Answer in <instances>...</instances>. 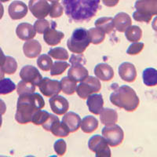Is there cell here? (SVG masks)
Here are the masks:
<instances>
[{"mask_svg": "<svg viewBox=\"0 0 157 157\" xmlns=\"http://www.w3.org/2000/svg\"><path fill=\"white\" fill-rule=\"evenodd\" d=\"M100 3L101 0H62L65 14L75 23L90 21L101 10Z\"/></svg>", "mask_w": 157, "mask_h": 157, "instance_id": "1", "label": "cell"}, {"mask_svg": "<svg viewBox=\"0 0 157 157\" xmlns=\"http://www.w3.org/2000/svg\"><path fill=\"white\" fill-rule=\"evenodd\" d=\"M45 101L38 93L20 95L17 103L15 120L20 124H26L32 122V118L36 112L43 109Z\"/></svg>", "mask_w": 157, "mask_h": 157, "instance_id": "2", "label": "cell"}, {"mask_svg": "<svg viewBox=\"0 0 157 157\" xmlns=\"http://www.w3.org/2000/svg\"><path fill=\"white\" fill-rule=\"evenodd\" d=\"M116 85V88L112 86L113 92L110 95L111 103L127 112L135 111L139 106L140 100L134 90L127 85L121 86Z\"/></svg>", "mask_w": 157, "mask_h": 157, "instance_id": "3", "label": "cell"}, {"mask_svg": "<svg viewBox=\"0 0 157 157\" xmlns=\"http://www.w3.org/2000/svg\"><path fill=\"white\" fill-rule=\"evenodd\" d=\"M90 43L87 30L80 28L73 31L71 36L67 41V47L73 54H81L89 47Z\"/></svg>", "mask_w": 157, "mask_h": 157, "instance_id": "4", "label": "cell"}, {"mask_svg": "<svg viewBox=\"0 0 157 157\" xmlns=\"http://www.w3.org/2000/svg\"><path fill=\"white\" fill-rule=\"evenodd\" d=\"M101 89V83L99 78L94 76H87L77 86L76 93L79 98L86 99L90 94L97 93Z\"/></svg>", "mask_w": 157, "mask_h": 157, "instance_id": "5", "label": "cell"}, {"mask_svg": "<svg viewBox=\"0 0 157 157\" xmlns=\"http://www.w3.org/2000/svg\"><path fill=\"white\" fill-rule=\"evenodd\" d=\"M90 150L95 152L97 157H111L112 153L109 145L103 136L94 135L88 141Z\"/></svg>", "mask_w": 157, "mask_h": 157, "instance_id": "6", "label": "cell"}, {"mask_svg": "<svg viewBox=\"0 0 157 157\" xmlns=\"http://www.w3.org/2000/svg\"><path fill=\"white\" fill-rule=\"evenodd\" d=\"M102 135L111 147H116L121 145L124 138V132L120 126H106L102 129Z\"/></svg>", "mask_w": 157, "mask_h": 157, "instance_id": "7", "label": "cell"}, {"mask_svg": "<svg viewBox=\"0 0 157 157\" xmlns=\"http://www.w3.org/2000/svg\"><path fill=\"white\" fill-rule=\"evenodd\" d=\"M38 86L40 92L47 98L57 95L61 90V83L58 80H53L47 77L42 78Z\"/></svg>", "mask_w": 157, "mask_h": 157, "instance_id": "8", "label": "cell"}, {"mask_svg": "<svg viewBox=\"0 0 157 157\" xmlns=\"http://www.w3.org/2000/svg\"><path fill=\"white\" fill-rule=\"evenodd\" d=\"M29 6L32 15L38 19H44L50 13V5L47 0H30Z\"/></svg>", "mask_w": 157, "mask_h": 157, "instance_id": "9", "label": "cell"}, {"mask_svg": "<svg viewBox=\"0 0 157 157\" xmlns=\"http://www.w3.org/2000/svg\"><path fill=\"white\" fill-rule=\"evenodd\" d=\"M20 77L22 80L30 82L35 86H38L39 82L42 80V75L36 67L32 65L24 66L20 71Z\"/></svg>", "mask_w": 157, "mask_h": 157, "instance_id": "10", "label": "cell"}, {"mask_svg": "<svg viewBox=\"0 0 157 157\" xmlns=\"http://www.w3.org/2000/svg\"><path fill=\"white\" fill-rule=\"evenodd\" d=\"M50 27L43 33V39L45 43L49 46H56L61 43V41L64 39V34L60 31L56 30L57 24L54 21H50Z\"/></svg>", "mask_w": 157, "mask_h": 157, "instance_id": "11", "label": "cell"}, {"mask_svg": "<svg viewBox=\"0 0 157 157\" xmlns=\"http://www.w3.org/2000/svg\"><path fill=\"white\" fill-rule=\"evenodd\" d=\"M51 110L56 115H64L68 112L69 109V104L66 98L60 95H55L50 98L49 100Z\"/></svg>", "mask_w": 157, "mask_h": 157, "instance_id": "12", "label": "cell"}, {"mask_svg": "<svg viewBox=\"0 0 157 157\" xmlns=\"http://www.w3.org/2000/svg\"><path fill=\"white\" fill-rule=\"evenodd\" d=\"M119 75L123 81L133 82L137 78V70L134 64L130 62H123L119 66Z\"/></svg>", "mask_w": 157, "mask_h": 157, "instance_id": "13", "label": "cell"}, {"mask_svg": "<svg viewBox=\"0 0 157 157\" xmlns=\"http://www.w3.org/2000/svg\"><path fill=\"white\" fill-rule=\"evenodd\" d=\"M134 7L137 11L145 14L152 17L157 15V0H137Z\"/></svg>", "mask_w": 157, "mask_h": 157, "instance_id": "14", "label": "cell"}, {"mask_svg": "<svg viewBox=\"0 0 157 157\" xmlns=\"http://www.w3.org/2000/svg\"><path fill=\"white\" fill-rule=\"evenodd\" d=\"M8 12L11 19H22L27 15L28 6L21 1H13L9 6Z\"/></svg>", "mask_w": 157, "mask_h": 157, "instance_id": "15", "label": "cell"}, {"mask_svg": "<svg viewBox=\"0 0 157 157\" xmlns=\"http://www.w3.org/2000/svg\"><path fill=\"white\" fill-rule=\"evenodd\" d=\"M87 76H89L88 70L82 64H71L68 72V77L75 82H82Z\"/></svg>", "mask_w": 157, "mask_h": 157, "instance_id": "16", "label": "cell"}, {"mask_svg": "<svg viewBox=\"0 0 157 157\" xmlns=\"http://www.w3.org/2000/svg\"><path fill=\"white\" fill-rule=\"evenodd\" d=\"M16 34L20 39L23 41H28L32 39L36 36V32L34 26L29 23H21L16 29Z\"/></svg>", "mask_w": 157, "mask_h": 157, "instance_id": "17", "label": "cell"}, {"mask_svg": "<svg viewBox=\"0 0 157 157\" xmlns=\"http://www.w3.org/2000/svg\"><path fill=\"white\" fill-rule=\"evenodd\" d=\"M81 118L76 113L73 112H69L66 113L65 115L63 116L62 122L64 125L66 126L69 130L70 133H73L77 131L79 129V127L81 125Z\"/></svg>", "mask_w": 157, "mask_h": 157, "instance_id": "18", "label": "cell"}, {"mask_svg": "<svg viewBox=\"0 0 157 157\" xmlns=\"http://www.w3.org/2000/svg\"><path fill=\"white\" fill-rule=\"evenodd\" d=\"M94 74L97 78L105 82L112 80L114 77L113 68L105 63L97 64L94 68Z\"/></svg>", "mask_w": 157, "mask_h": 157, "instance_id": "19", "label": "cell"}, {"mask_svg": "<svg viewBox=\"0 0 157 157\" xmlns=\"http://www.w3.org/2000/svg\"><path fill=\"white\" fill-rule=\"evenodd\" d=\"M86 105L91 113L94 115L100 114L104 106V100L102 95L101 94H90L87 98Z\"/></svg>", "mask_w": 157, "mask_h": 157, "instance_id": "20", "label": "cell"}, {"mask_svg": "<svg viewBox=\"0 0 157 157\" xmlns=\"http://www.w3.org/2000/svg\"><path fill=\"white\" fill-rule=\"evenodd\" d=\"M42 46L37 40H28L23 46V52L29 58H36L41 54Z\"/></svg>", "mask_w": 157, "mask_h": 157, "instance_id": "21", "label": "cell"}, {"mask_svg": "<svg viewBox=\"0 0 157 157\" xmlns=\"http://www.w3.org/2000/svg\"><path fill=\"white\" fill-rule=\"evenodd\" d=\"M113 21H114L115 28L120 32H124L132 25V21L130 17L127 13L123 12L117 13L113 18Z\"/></svg>", "mask_w": 157, "mask_h": 157, "instance_id": "22", "label": "cell"}, {"mask_svg": "<svg viewBox=\"0 0 157 157\" xmlns=\"http://www.w3.org/2000/svg\"><path fill=\"white\" fill-rule=\"evenodd\" d=\"M100 120L105 126L116 124L118 121L117 112L112 109H103L100 113Z\"/></svg>", "mask_w": 157, "mask_h": 157, "instance_id": "23", "label": "cell"}, {"mask_svg": "<svg viewBox=\"0 0 157 157\" xmlns=\"http://www.w3.org/2000/svg\"><path fill=\"white\" fill-rule=\"evenodd\" d=\"M95 26L105 34H111L114 32L115 26L113 17H104L98 18L95 21Z\"/></svg>", "mask_w": 157, "mask_h": 157, "instance_id": "24", "label": "cell"}, {"mask_svg": "<svg viewBox=\"0 0 157 157\" xmlns=\"http://www.w3.org/2000/svg\"><path fill=\"white\" fill-rule=\"evenodd\" d=\"M81 129L84 133L90 134L98 129V121L96 118L92 116H87L81 121Z\"/></svg>", "mask_w": 157, "mask_h": 157, "instance_id": "25", "label": "cell"}, {"mask_svg": "<svg viewBox=\"0 0 157 157\" xmlns=\"http://www.w3.org/2000/svg\"><path fill=\"white\" fill-rule=\"evenodd\" d=\"M143 82L147 86H157V70L154 68H147L142 72Z\"/></svg>", "mask_w": 157, "mask_h": 157, "instance_id": "26", "label": "cell"}, {"mask_svg": "<svg viewBox=\"0 0 157 157\" xmlns=\"http://www.w3.org/2000/svg\"><path fill=\"white\" fill-rule=\"evenodd\" d=\"M50 131H51V133L54 134V135L61 137H68V134H69L70 133L68 127L64 125L62 122L61 123L58 118H57V120L54 121V123H53V125L50 127Z\"/></svg>", "mask_w": 157, "mask_h": 157, "instance_id": "27", "label": "cell"}, {"mask_svg": "<svg viewBox=\"0 0 157 157\" xmlns=\"http://www.w3.org/2000/svg\"><path fill=\"white\" fill-rule=\"evenodd\" d=\"M125 36L127 40L131 43L138 42L142 37V30L139 26L131 25L125 31Z\"/></svg>", "mask_w": 157, "mask_h": 157, "instance_id": "28", "label": "cell"}, {"mask_svg": "<svg viewBox=\"0 0 157 157\" xmlns=\"http://www.w3.org/2000/svg\"><path fill=\"white\" fill-rule=\"evenodd\" d=\"M60 83H61V90L65 94L72 95L76 91V82L72 80L69 77H64V78H62Z\"/></svg>", "mask_w": 157, "mask_h": 157, "instance_id": "29", "label": "cell"}, {"mask_svg": "<svg viewBox=\"0 0 157 157\" xmlns=\"http://www.w3.org/2000/svg\"><path fill=\"white\" fill-rule=\"evenodd\" d=\"M87 32L90 41L93 44H100L105 39V33H104L101 30L98 28H91L89 30H87Z\"/></svg>", "mask_w": 157, "mask_h": 157, "instance_id": "30", "label": "cell"}, {"mask_svg": "<svg viewBox=\"0 0 157 157\" xmlns=\"http://www.w3.org/2000/svg\"><path fill=\"white\" fill-rule=\"evenodd\" d=\"M1 68L5 73L8 75H13L16 72L17 69V63L13 57L10 56H6L5 62Z\"/></svg>", "mask_w": 157, "mask_h": 157, "instance_id": "31", "label": "cell"}, {"mask_svg": "<svg viewBox=\"0 0 157 157\" xmlns=\"http://www.w3.org/2000/svg\"><path fill=\"white\" fill-rule=\"evenodd\" d=\"M16 85L10 78H4L0 80V94L6 95L16 90Z\"/></svg>", "mask_w": 157, "mask_h": 157, "instance_id": "32", "label": "cell"}, {"mask_svg": "<svg viewBox=\"0 0 157 157\" xmlns=\"http://www.w3.org/2000/svg\"><path fill=\"white\" fill-rule=\"evenodd\" d=\"M36 91V86L30 82H25V81L21 80L18 82L17 86V92L18 95L22 94H29L34 93Z\"/></svg>", "mask_w": 157, "mask_h": 157, "instance_id": "33", "label": "cell"}, {"mask_svg": "<svg viewBox=\"0 0 157 157\" xmlns=\"http://www.w3.org/2000/svg\"><path fill=\"white\" fill-rule=\"evenodd\" d=\"M48 55L56 60H62L65 61L68 59V53L67 50L62 47H55L49 50Z\"/></svg>", "mask_w": 157, "mask_h": 157, "instance_id": "34", "label": "cell"}, {"mask_svg": "<svg viewBox=\"0 0 157 157\" xmlns=\"http://www.w3.org/2000/svg\"><path fill=\"white\" fill-rule=\"evenodd\" d=\"M37 65L43 71H48L53 65V61L48 54H42L38 58Z\"/></svg>", "mask_w": 157, "mask_h": 157, "instance_id": "35", "label": "cell"}, {"mask_svg": "<svg viewBox=\"0 0 157 157\" xmlns=\"http://www.w3.org/2000/svg\"><path fill=\"white\" fill-rule=\"evenodd\" d=\"M49 116H50V113L48 112L39 109L34 113L32 118V122L35 125H42L48 120Z\"/></svg>", "mask_w": 157, "mask_h": 157, "instance_id": "36", "label": "cell"}, {"mask_svg": "<svg viewBox=\"0 0 157 157\" xmlns=\"http://www.w3.org/2000/svg\"><path fill=\"white\" fill-rule=\"evenodd\" d=\"M69 66L70 64L64 61H55L54 63H53V65H52L51 68H50L51 69V71H50V75L52 76L61 75Z\"/></svg>", "mask_w": 157, "mask_h": 157, "instance_id": "37", "label": "cell"}, {"mask_svg": "<svg viewBox=\"0 0 157 157\" xmlns=\"http://www.w3.org/2000/svg\"><path fill=\"white\" fill-rule=\"evenodd\" d=\"M50 27V21L45 19H39L34 24V29L39 34H43Z\"/></svg>", "mask_w": 157, "mask_h": 157, "instance_id": "38", "label": "cell"}, {"mask_svg": "<svg viewBox=\"0 0 157 157\" xmlns=\"http://www.w3.org/2000/svg\"><path fill=\"white\" fill-rule=\"evenodd\" d=\"M63 8L62 6L57 2H54L50 5V17L52 18H57L59 17H61L63 14Z\"/></svg>", "mask_w": 157, "mask_h": 157, "instance_id": "39", "label": "cell"}, {"mask_svg": "<svg viewBox=\"0 0 157 157\" xmlns=\"http://www.w3.org/2000/svg\"><path fill=\"white\" fill-rule=\"evenodd\" d=\"M144 47H145V44L143 43L135 42L128 47V49L127 50V54L129 55H137L142 51Z\"/></svg>", "mask_w": 157, "mask_h": 157, "instance_id": "40", "label": "cell"}, {"mask_svg": "<svg viewBox=\"0 0 157 157\" xmlns=\"http://www.w3.org/2000/svg\"><path fill=\"white\" fill-rule=\"evenodd\" d=\"M54 148L55 152L57 154V155H60V156L64 155L65 152H66L67 149L66 142L63 139L57 140V141L54 142Z\"/></svg>", "mask_w": 157, "mask_h": 157, "instance_id": "41", "label": "cell"}, {"mask_svg": "<svg viewBox=\"0 0 157 157\" xmlns=\"http://www.w3.org/2000/svg\"><path fill=\"white\" fill-rule=\"evenodd\" d=\"M152 16L145 14L143 13L139 12V11L136 10L133 13V18L136 21L138 22H145V23H149L150 21L152 20Z\"/></svg>", "mask_w": 157, "mask_h": 157, "instance_id": "42", "label": "cell"}, {"mask_svg": "<svg viewBox=\"0 0 157 157\" xmlns=\"http://www.w3.org/2000/svg\"><path fill=\"white\" fill-rule=\"evenodd\" d=\"M69 62L70 64H85L86 63V59L85 57H83V55L81 54H74L71 55V57H70L69 59Z\"/></svg>", "mask_w": 157, "mask_h": 157, "instance_id": "43", "label": "cell"}, {"mask_svg": "<svg viewBox=\"0 0 157 157\" xmlns=\"http://www.w3.org/2000/svg\"><path fill=\"white\" fill-rule=\"evenodd\" d=\"M57 118H58V117H57V116H54V115L50 114V116H49L48 120L45 122L43 124H42L43 129H44V130H47V131H50V127H51V126L53 125V123H54V121L57 120Z\"/></svg>", "mask_w": 157, "mask_h": 157, "instance_id": "44", "label": "cell"}, {"mask_svg": "<svg viewBox=\"0 0 157 157\" xmlns=\"http://www.w3.org/2000/svg\"><path fill=\"white\" fill-rule=\"evenodd\" d=\"M120 0H102V2L106 6L109 7H113L118 4Z\"/></svg>", "mask_w": 157, "mask_h": 157, "instance_id": "45", "label": "cell"}, {"mask_svg": "<svg viewBox=\"0 0 157 157\" xmlns=\"http://www.w3.org/2000/svg\"><path fill=\"white\" fill-rule=\"evenodd\" d=\"M6 111V105L5 102L2 99H0V114H5Z\"/></svg>", "mask_w": 157, "mask_h": 157, "instance_id": "46", "label": "cell"}, {"mask_svg": "<svg viewBox=\"0 0 157 157\" xmlns=\"http://www.w3.org/2000/svg\"><path fill=\"white\" fill-rule=\"evenodd\" d=\"M6 57V56L4 54L2 49L0 48V67H2V64H3L4 62H5Z\"/></svg>", "mask_w": 157, "mask_h": 157, "instance_id": "47", "label": "cell"}, {"mask_svg": "<svg viewBox=\"0 0 157 157\" xmlns=\"http://www.w3.org/2000/svg\"><path fill=\"white\" fill-rule=\"evenodd\" d=\"M152 29H153L155 32H157V17H155L153 19V21H152Z\"/></svg>", "mask_w": 157, "mask_h": 157, "instance_id": "48", "label": "cell"}, {"mask_svg": "<svg viewBox=\"0 0 157 157\" xmlns=\"http://www.w3.org/2000/svg\"><path fill=\"white\" fill-rule=\"evenodd\" d=\"M4 14V8H3V6L2 5V3L0 2V20L2 19V16Z\"/></svg>", "mask_w": 157, "mask_h": 157, "instance_id": "49", "label": "cell"}, {"mask_svg": "<svg viewBox=\"0 0 157 157\" xmlns=\"http://www.w3.org/2000/svg\"><path fill=\"white\" fill-rule=\"evenodd\" d=\"M4 78H5V72L2 71V68H0V80H2Z\"/></svg>", "mask_w": 157, "mask_h": 157, "instance_id": "50", "label": "cell"}, {"mask_svg": "<svg viewBox=\"0 0 157 157\" xmlns=\"http://www.w3.org/2000/svg\"><path fill=\"white\" fill-rule=\"evenodd\" d=\"M2 115L0 114V127H2Z\"/></svg>", "mask_w": 157, "mask_h": 157, "instance_id": "51", "label": "cell"}, {"mask_svg": "<svg viewBox=\"0 0 157 157\" xmlns=\"http://www.w3.org/2000/svg\"><path fill=\"white\" fill-rule=\"evenodd\" d=\"M50 2H58L59 0H49Z\"/></svg>", "mask_w": 157, "mask_h": 157, "instance_id": "52", "label": "cell"}, {"mask_svg": "<svg viewBox=\"0 0 157 157\" xmlns=\"http://www.w3.org/2000/svg\"><path fill=\"white\" fill-rule=\"evenodd\" d=\"M0 1H1V2H8V1H9V0H0Z\"/></svg>", "mask_w": 157, "mask_h": 157, "instance_id": "53", "label": "cell"}]
</instances>
